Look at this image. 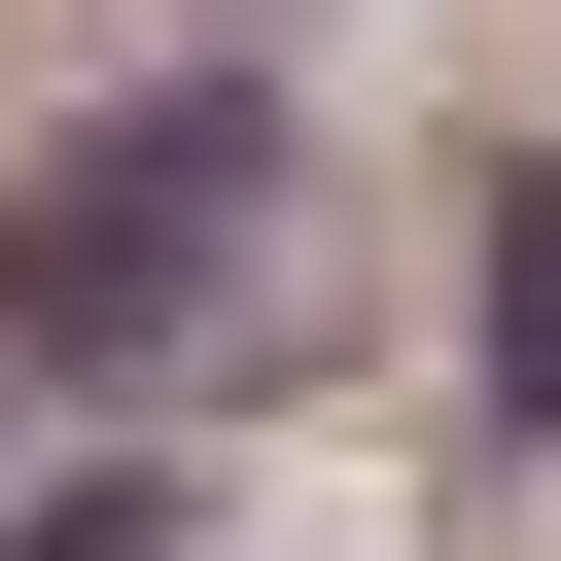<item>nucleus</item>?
I'll use <instances>...</instances> for the list:
<instances>
[{"label": "nucleus", "mask_w": 561, "mask_h": 561, "mask_svg": "<svg viewBox=\"0 0 561 561\" xmlns=\"http://www.w3.org/2000/svg\"><path fill=\"white\" fill-rule=\"evenodd\" d=\"M210 210H245V105H140V140H70V175H35L0 316H35V351H105V316H140L175 245H210Z\"/></svg>", "instance_id": "nucleus-1"}, {"label": "nucleus", "mask_w": 561, "mask_h": 561, "mask_svg": "<svg viewBox=\"0 0 561 561\" xmlns=\"http://www.w3.org/2000/svg\"><path fill=\"white\" fill-rule=\"evenodd\" d=\"M491 245H526V280H491V386H526V421H561V175H526V210H491Z\"/></svg>", "instance_id": "nucleus-2"}]
</instances>
